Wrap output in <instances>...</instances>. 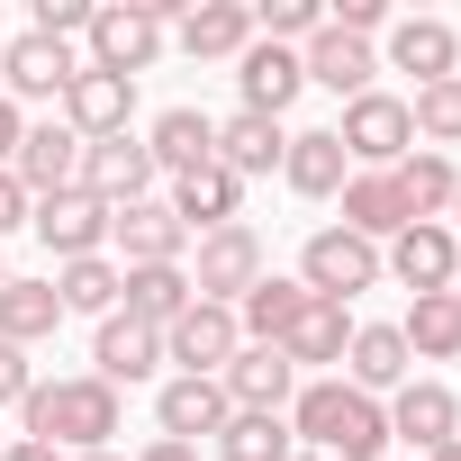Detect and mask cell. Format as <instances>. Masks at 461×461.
<instances>
[{
	"label": "cell",
	"instance_id": "7a4b0ae2",
	"mask_svg": "<svg viewBox=\"0 0 461 461\" xmlns=\"http://www.w3.org/2000/svg\"><path fill=\"white\" fill-rule=\"evenodd\" d=\"M28 443H73V452H109V434H118V389L100 380V371H82V380H37L28 389Z\"/></svg>",
	"mask_w": 461,
	"mask_h": 461
},
{
	"label": "cell",
	"instance_id": "44dd1931",
	"mask_svg": "<svg viewBox=\"0 0 461 461\" xmlns=\"http://www.w3.org/2000/svg\"><path fill=\"white\" fill-rule=\"evenodd\" d=\"M226 416H236V407H226L217 380H163V398H154V425H163L172 443H217Z\"/></svg>",
	"mask_w": 461,
	"mask_h": 461
},
{
	"label": "cell",
	"instance_id": "f35d334b",
	"mask_svg": "<svg viewBox=\"0 0 461 461\" xmlns=\"http://www.w3.org/2000/svg\"><path fill=\"white\" fill-rule=\"evenodd\" d=\"M326 28H344V37H362V46H371V37L389 28V0H344V10H335Z\"/></svg>",
	"mask_w": 461,
	"mask_h": 461
},
{
	"label": "cell",
	"instance_id": "74e56055",
	"mask_svg": "<svg viewBox=\"0 0 461 461\" xmlns=\"http://www.w3.org/2000/svg\"><path fill=\"white\" fill-rule=\"evenodd\" d=\"M254 28H263V46H290V55H299V46L326 28V10H317V0H263Z\"/></svg>",
	"mask_w": 461,
	"mask_h": 461
},
{
	"label": "cell",
	"instance_id": "8d00e7d4",
	"mask_svg": "<svg viewBox=\"0 0 461 461\" xmlns=\"http://www.w3.org/2000/svg\"><path fill=\"white\" fill-rule=\"evenodd\" d=\"M407 127H416V145H461V73L452 82H425L416 100H407Z\"/></svg>",
	"mask_w": 461,
	"mask_h": 461
},
{
	"label": "cell",
	"instance_id": "7c38bea8",
	"mask_svg": "<svg viewBox=\"0 0 461 461\" xmlns=\"http://www.w3.org/2000/svg\"><path fill=\"white\" fill-rule=\"evenodd\" d=\"M28 226L46 236V254H55V263H91V254L109 245V208H100L91 190H64V199H37V208H28Z\"/></svg>",
	"mask_w": 461,
	"mask_h": 461
},
{
	"label": "cell",
	"instance_id": "f546056e",
	"mask_svg": "<svg viewBox=\"0 0 461 461\" xmlns=\"http://www.w3.org/2000/svg\"><path fill=\"white\" fill-rule=\"evenodd\" d=\"M64 326V299H55V281H0V344H46Z\"/></svg>",
	"mask_w": 461,
	"mask_h": 461
},
{
	"label": "cell",
	"instance_id": "b9f144b4",
	"mask_svg": "<svg viewBox=\"0 0 461 461\" xmlns=\"http://www.w3.org/2000/svg\"><path fill=\"white\" fill-rule=\"evenodd\" d=\"M19 136H28V118H19V100H0V172L19 163Z\"/></svg>",
	"mask_w": 461,
	"mask_h": 461
},
{
	"label": "cell",
	"instance_id": "60d3db41",
	"mask_svg": "<svg viewBox=\"0 0 461 461\" xmlns=\"http://www.w3.org/2000/svg\"><path fill=\"white\" fill-rule=\"evenodd\" d=\"M28 208H37V199L19 190V172H0V236H10V226H28Z\"/></svg>",
	"mask_w": 461,
	"mask_h": 461
},
{
	"label": "cell",
	"instance_id": "52a82bcc",
	"mask_svg": "<svg viewBox=\"0 0 461 461\" xmlns=\"http://www.w3.org/2000/svg\"><path fill=\"white\" fill-rule=\"evenodd\" d=\"M272 263H263V236L236 217V226H217V236H199V263H190V290L199 299H217V308H236L254 281H263Z\"/></svg>",
	"mask_w": 461,
	"mask_h": 461
},
{
	"label": "cell",
	"instance_id": "f6af8a7d",
	"mask_svg": "<svg viewBox=\"0 0 461 461\" xmlns=\"http://www.w3.org/2000/svg\"><path fill=\"white\" fill-rule=\"evenodd\" d=\"M425 461H461V434H452V443H434V452H425Z\"/></svg>",
	"mask_w": 461,
	"mask_h": 461
},
{
	"label": "cell",
	"instance_id": "bcb514c9",
	"mask_svg": "<svg viewBox=\"0 0 461 461\" xmlns=\"http://www.w3.org/2000/svg\"><path fill=\"white\" fill-rule=\"evenodd\" d=\"M73 461H118V452H73Z\"/></svg>",
	"mask_w": 461,
	"mask_h": 461
},
{
	"label": "cell",
	"instance_id": "816d5d0a",
	"mask_svg": "<svg viewBox=\"0 0 461 461\" xmlns=\"http://www.w3.org/2000/svg\"><path fill=\"white\" fill-rule=\"evenodd\" d=\"M452 299H461V281H452Z\"/></svg>",
	"mask_w": 461,
	"mask_h": 461
},
{
	"label": "cell",
	"instance_id": "836d02e7",
	"mask_svg": "<svg viewBox=\"0 0 461 461\" xmlns=\"http://www.w3.org/2000/svg\"><path fill=\"white\" fill-rule=\"evenodd\" d=\"M118 290H127V272H118L109 254H91V263H55V299H64V317H118Z\"/></svg>",
	"mask_w": 461,
	"mask_h": 461
},
{
	"label": "cell",
	"instance_id": "7402d4cb",
	"mask_svg": "<svg viewBox=\"0 0 461 461\" xmlns=\"http://www.w3.org/2000/svg\"><path fill=\"white\" fill-rule=\"evenodd\" d=\"M452 64H461V37L443 19H389V73H416L425 91V82H452Z\"/></svg>",
	"mask_w": 461,
	"mask_h": 461
},
{
	"label": "cell",
	"instance_id": "4fadbf2b",
	"mask_svg": "<svg viewBox=\"0 0 461 461\" xmlns=\"http://www.w3.org/2000/svg\"><path fill=\"white\" fill-rule=\"evenodd\" d=\"M73 46H55V37H10V55H0V100H64L73 91Z\"/></svg>",
	"mask_w": 461,
	"mask_h": 461
},
{
	"label": "cell",
	"instance_id": "603a6c76",
	"mask_svg": "<svg viewBox=\"0 0 461 461\" xmlns=\"http://www.w3.org/2000/svg\"><path fill=\"white\" fill-rule=\"evenodd\" d=\"M407 371H416V353H407V335H398V326H353V344H344V380H353L362 398L407 389Z\"/></svg>",
	"mask_w": 461,
	"mask_h": 461
},
{
	"label": "cell",
	"instance_id": "d590c367",
	"mask_svg": "<svg viewBox=\"0 0 461 461\" xmlns=\"http://www.w3.org/2000/svg\"><path fill=\"white\" fill-rule=\"evenodd\" d=\"M398 335H407V353H416V362H461V299H452V290L416 299Z\"/></svg>",
	"mask_w": 461,
	"mask_h": 461
},
{
	"label": "cell",
	"instance_id": "f1b7e54d",
	"mask_svg": "<svg viewBox=\"0 0 461 461\" xmlns=\"http://www.w3.org/2000/svg\"><path fill=\"white\" fill-rule=\"evenodd\" d=\"M344 344H353V317H344L335 299H308V308L290 317V335H281L290 371H326V362H344Z\"/></svg>",
	"mask_w": 461,
	"mask_h": 461
},
{
	"label": "cell",
	"instance_id": "484cf974",
	"mask_svg": "<svg viewBox=\"0 0 461 461\" xmlns=\"http://www.w3.org/2000/svg\"><path fill=\"white\" fill-rule=\"evenodd\" d=\"M281 181H290L299 199H335V190L353 181V163H344L335 127H299V136H290V154H281Z\"/></svg>",
	"mask_w": 461,
	"mask_h": 461
},
{
	"label": "cell",
	"instance_id": "2e32d148",
	"mask_svg": "<svg viewBox=\"0 0 461 461\" xmlns=\"http://www.w3.org/2000/svg\"><path fill=\"white\" fill-rule=\"evenodd\" d=\"M163 208L181 217V236H217V226H236L245 181L226 172V163H199V172H181V181H172V199H163Z\"/></svg>",
	"mask_w": 461,
	"mask_h": 461
},
{
	"label": "cell",
	"instance_id": "d4e9b609",
	"mask_svg": "<svg viewBox=\"0 0 461 461\" xmlns=\"http://www.w3.org/2000/svg\"><path fill=\"white\" fill-rule=\"evenodd\" d=\"M299 64H308V82H326L335 100H362V91H371V73H380V55H371L362 37H344V28H317Z\"/></svg>",
	"mask_w": 461,
	"mask_h": 461
},
{
	"label": "cell",
	"instance_id": "f907efd6",
	"mask_svg": "<svg viewBox=\"0 0 461 461\" xmlns=\"http://www.w3.org/2000/svg\"><path fill=\"white\" fill-rule=\"evenodd\" d=\"M0 55H10V37H0Z\"/></svg>",
	"mask_w": 461,
	"mask_h": 461
},
{
	"label": "cell",
	"instance_id": "c3c4849f",
	"mask_svg": "<svg viewBox=\"0 0 461 461\" xmlns=\"http://www.w3.org/2000/svg\"><path fill=\"white\" fill-rule=\"evenodd\" d=\"M0 281H10V263H0Z\"/></svg>",
	"mask_w": 461,
	"mask_h": 461
},
{
	"label": "cell",
	"instance_id": "ab89813d",
	"mask_svg": "<svg viewBox=\"0 0 461 461\" xmlns=\"http://www.w3.org/2000/svg\"><path fill=\"white\" fill-rule=\"evenodd\" d=\"M28 389H37L28 353H19V344H0V407H28Z\"/></svg>",
	"mask_w": 461,
	"mask_h": 461
},
{
	"label": "cell",
	"instance_id": "3957f363",
	"mask_svg": "<svg viewBox=\"0 0 461 461\" xmlns=\"http://www.w3.org/2000/svg\"><path fill=\"white\" fill-rule=\"evenodd\" d=\"M163 46H172V28L154 19V0H100V10H91V73L136 82Z\"/></svg>",
	"mask_w": 461,
	"mask_h": 461
},
{
	"label": "cell",
	"instance_id": "5b68a950",
	"mask_svg": "<svg viewBox=\"0 0 461 461\" xmlns=\"http://www.w3.org/2000/svg\"><path fill=\"white\" fill-rule=\"evenodd\" d=\"M299 281H308V299L353 308V290H371V281H380V245H362L353 226H317L308 254H299Z\"/></svg>",
	"mask_w": 461,
	"mask_h": 461
},
{
	"label": "cell",
	"instance_id": "e575fe53",
	"mask_svg": "<svg viewBox=\"0 0 461 461\" xmlns=\"http://www.w3.org/2000/svg\"><path fill=\"white\" fill-rule=\"evenodd\" d=\"M299 452V434H290V416H254V407H236L217 425V461H290Z\"/></svg>",
	"mask_w": 461,
	"mask_h": 461
},
{
	"label": "cell",
	"instance_id": "ee69618b",
	"mask_svg": "<svg viewBox=\"0 0 461 461\" xmlns=\"http://www.w3.org/2000/svg\"><path fill=\"white\" fill-rule=\"evenodd\" d=\"M0 461H55L46 443H28V434H10V452H0Z\"/></svg>",
	"mask_w": 461,
	"mask_h": 461
},
{
	"label": "cell",
	"instance_id": "5bb4252c",
	"mask_svg": "<svg viewBox=\"0 0 461 461\" xmlns=\"http://www.w3.org/2000/svg\"><path fill=\"white\" fill-rule=\"evenodd\" d=\"M172 46L190 64H226V55L254 46V10H245V0H190V10L172 19Z\"/></svg>",
	"mask_w": 461,
	"mask_h": 461
},
{
	"label": "cell",
	"instance_id": "ffe728a7",
	"mask_svg": "<svg viewBox=\"0 0 461 461\" xmlns=\"http://www.w3.org/2000/svg\"><path fill=\"white\" fill-rule=\"evenodd\" d=\"M299 82H308V64H299L290 46H263V37H254V46L236 55V91H245L254 118H281V109L299 100Z\"/></svg>",
	"mask_w": 461,
	"mask_h": 461
},
{
	"label": "cell",
	"instance_id": "8fae6325",
	"mask_svg": "<svg viewBox=\"0 0 461 461\" xmlns=\"http://www.w3.org/2000/svg\"><path fill=\"white\" fill-rule=\"evenodd\" d=\"M154 154L136 145V136H100L91 154H82V190L100 199V208H136V199H154Z\"/></svg>",
	"mask_w": 461,
	"mask_h": 461
},
{
	"label": "cell",
	"instance_id": "9c48e42d",
	"mask_svg": "<svg viewBox=\"0 0 461 461\" xmlns=\"http://www.w3.org/2000/svg\"><path fill=\"white\" fill-rule=\"evenodd\" d=\"M380 272H398L416 299H434V290L461 281V236H452V226H398L389 254H380Z\"/></svg>",
	"mask_w": 461,
	"mask_h": 461
},
{
	"label": "cell",
	"instance_id": "8992f818",
	"mask_svg": "<svg viewBox=\"0 0 461 461\" xmlns=\"http://www.w3.org/2000/svg\"><path fill=\"white\" fill-rule=\"evenodd\" d=\"M335 145H344V163H371V172L407 163V154H416L407 100H389V91H362V100H344V127H335Z\"/></svg>",
	"mask_w": 461,
	"mask_h": 461
},
{
	"label": "cell",
	"instance_id": "4316f807",
	"mask_svg": "<svg viewBox=\"0 0 461 461\" xmlns=\"http://www.w3.org/2000/svg\"><path fill=\"white\" fill-rule=\"evenodd\" d=\"M91 362H100V380H109V389H118V380L136 389V380H154V362H163V335H154V326H136V317L118 308V317H100V344H91Z\"/></svg>",
	"mask_w": 461,
	"mask_h": 461
},
{
	"label": "cell",
	"instance_id": "4dcf8cb0",
	"mask_svg": "<svg viewBox=\"0 0 461 461\" xmlns=\"http://www.w3.org/2000/svg\"><path fill=\"white\" fill-rule=\"evenodd\" d=\"M118 299H127V317H136V326H154V335H163L199 290H190V272H181V263H145V272H127V290H118Z\"/></svg>",
	"mask_w": 461,
	"mask_h": 461
},
{
	"label": "cell",
	"instance_id": "7bdbcfd3",
	"mask_svg": "<svg viewBox=\"0 0 461 461\" xmlns=\"http://www.w3.org/2000/svg\"><path fill=\"white\" fill-rule=\"evenodd\" d=\"M136 461H199V443H172V434H163V443H145Z\"/></svg>",
	"mask_w": 461,
	"mask_h": 461
},
{
	"label": "cell",
	"instance_id": "ac0fdd59",
	"mask_svg": "<svg viewBox=\"0 0 461 461\" xmlns=\"http://www.w3.org/2000/svg\"><path fill=\"white\" fill-rule=\"evenodd\" d=\"M452 434H461V398H452L443 380H407V389H389V443L434 452V443H452Z\"/></svg>",
	"mask_w": 461,
	"mask_h": 461
},
{
	"label": "cell",
	"instance_id": "d6986e66",
	"mask_svg": "<svg viewBox=\"0 0 461 461\" xmlns=\"http://www.w3.org/2000/svg\"><path fill=\"white\" fill-rule=\"evenodd\" d=\"M109 245L127 254V272H145V263H181V254H190V236H181V217H172L163 199H136V208H109Z\"/></svg>",
	"mask_w": 461,
	"mask_h": 461
},
{
	"label": "cell",
	"instance_id": "6da1fadb",
	"mask_svg": "<svg viewBox=\"0 0 461 461\" xmlns=\"http://www.w3.org/2000/svg\"><path fill=\"white\" fill-rule=\"evenodd\" d=\"M290 434L317 443V452H335V461H380L389 452V407L362 398L353 380H308L290 398Z\"/></svg>",
	"mask_w": 461,
	"mask_h": 461
},
{
	"label": "cell",
	"instance_id": "d6a6232c",
	"mask_svg": "<svg viewBox=\"0 0 461 461\" xmlns=\"http://www.w3.org/2000/svg\"><path fill=\"white\" fill-rule=\"evenodd\" d=\"M335 199H344V226H353L362 245H389L398 226H407V208H398V190H389V172H353V181H344Z\"/></svg>",
	"mask_w": 461,
	"mask_h": 461
},
{
	"label": "cell",
	"instance_id": "277c9868",
	"mask_svg": "<svg viewBox=\"0 0 461 461\" xmlns=\"http://www.w3.org/2000/svg\"><path fill=\"white\" fill-rule=\"evenodd\" d=\"M236 353H245V326H236V308H217V299H190L163 326V362H181V380H217Z\"/></svg>",
	"mask_w": 461,
	"mask_h": 461
},
{
	"label": "cell",
	"instance_id": "cb8c5ba5",
	"mask_svg": "<svg viewBox=\"0 0 461 461\" xmlns=\"http://www.w3.org/2000/svg\"><path fill=\"white\" fill-rule=\"evenodd\" d=\"M281 154H290L281 118H254V109H236V118H217V163L236 172V181H263V172H281Z\"/></svg>",
	"mask_w": 461,
	"mask_h": 461
},
{
	"label": "cell",
	"instance_id": "9a60e30c",
	"mask_svg": "<svg viewBox=\"0 0 461 461\" xmlns=\"http://www.w3.org/2000/svg\"><path fill=\"white\" fill-rule=\"evenodd\" d=\"M389 190H398L407 226H443V217H452V199H461V163H452V154H434V145H416L407 163H389Z\"/></svg>",
	"mask_w": 461,
	"mask_h": 461
},
{
	"label": "cell",
	"instance_id": "681fc988",
	"mask_svg": "<svg viewBox=\"0 0 461 461\" xmlns=\"http://www.w3.org/2000/svg\"><path fill=\"white\" fill-rule=\"evenodd\" d=\"M0 452H10V434H0Z\"/></svg>",
	"mask_w": 461,
	"mask_h": 461
},
{
	"label": "cell",
	"instance_id": "7dc6e473",
	"mask_svg": "<svg viewBox=\"0 0 461 461\" xmlns=\"http://www.w3.org/2000/svg\"><path fill=\"white\" fill-rule=\"evenodd\" d=\"M452 226H461V199H452Z\"/></svg>",
	"mask_w": 461,
	"mask_h": 461
},
{
	"label": "cell",
	"instance_id": "1f68e13d",
	"mask_svg": "<svg viewBox=\"0 0 461 461\" xmlns=\"http://www.w3.org/2000/svg\"><path fill=\"white\" fill-rule=\"evenodd\" d=\"M299 308H308V281H281V272H263V281L236 299V326H245V344H281Z\"/></svg>",
	"mask_w": 461,
	"mask_h": 461
},
{
	"label": "cell",
	"instance_id": "ba28073f",
	"mask_svg": "<svg viewBox=\"0 0 461 461\" xmlns=\"http://www.w3.org/2000/svg\"><path fill=\"white\" fill-rule=\"evenodd\" d=\"M82 154H91V145H82L64 118H46V127L19 136V163H10V172H19L28 199H64V190H82Z\"/></svg>",
	"mask_w": 461,
	"mask_h": 461
},
{
	"label": "cell",
	"instance_id": "30bf717a",
	"mask_svg": "<svg viewBox=\"0 0 461 461\" xmlns=\"http://www.w3.org/2000/svg\"><path fill=\"white\" fill-rule=\"evenodd\" d=\"M217 389H226V407H254V416H290V398H299V371H290V353H281V344H245L236 362L217 371Z\"/></svg>",
	"mask_w": 461,
	"mask_h": 461
},
{
	"label": "cell",
	"instance_id": "83f0119b",
	"mask_svg": "<svg viewBox=\"0 0 461 461\" xmlns=\"http://www.w3.org/2000/svg\"><path fill=\"white\" fill-rule=\"evenodd\" d=\"M145 154H154V172H199V163H217V118H199V109H163L154 118V136H145Z\"/></svg>",
	"mask_w": 461,
	"mask_h": 461
},
{
	"label": "cell",
	"instance_id": "e0dca14e",
	"mask_svg": "<svg viewBox=\"0 0 461 461\" xmlns=\"http://www.w3.org/2000/svg\"><path fill=\"white\" fill-rule=\"evenodd\" d=\"M64 109V127L82 136V145H100V136H127V109H136V82H118V73H73V91L55 100Z\"/></svg>",
	"mask_w": 461,
	"mask_h": 461
}]
</instances>
